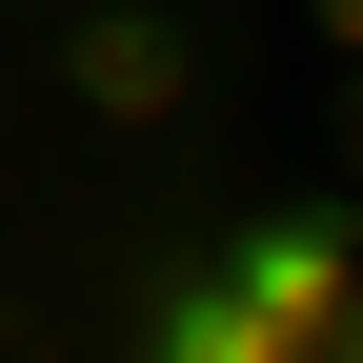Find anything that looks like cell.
Listing matches in <instances>:
<instances>
[{"mask_svg":"<svg viewBox=\"0 0 363 363\" xmlns=\"http://www.w3.org/2000/svg\"><path fill=\"white\" fill-rule=\"evenodd\" d=\"M40 81H61L81 121H202L222 101V40H202V0H61V40H40Z\"/></svg>","mask_w":363,"mask_h":363,"instance_id":"obj_1","label":"cell"},{"mask_svg":"<svg viewBox=\"0 0 363 363\" xmlns=\"http://www.w3.org/2000/svg\"><path fill=\"white\" fill-rule=\"evenodd\" d=\"M323 182L363 202V61H343V121H323Z\"/></svg>","mask_w":363,"mask_h":363,"instance_id":"obj_2","label":"cell"},{"mask_svg":"<svg viewBox=\"0 0 363 363\" xmlns=\"http://www.w3.org/2000/svg\"><path fill=\"white\" fill-rule=\"evenodd\" d=\"M303 40H323V61H363V0H303Z\"/></svg>","mask_w":363,"mask_h":363,"instance_id":"obj_3","label":"cell"}]
</instances>
